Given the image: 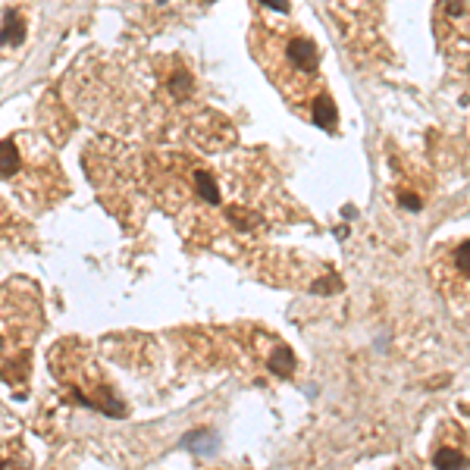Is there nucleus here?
<instances>
[{
	"label": "nucleus",
	"mask_w": 470,
	"mask_h": 470,
	"mask_svg": "<svg viewBox=\"0 0 470 470\" xmlns=\"http://www.w3.org/2000/svg\"><path fill=\"white\" fill-rule=\"evenodd\" d=\"M19 167H22V157H19V147H16V138L0 141V179H10L13 172H19Z\"/></svg>",
	"instance_id": "obj_3"
},
{
	"label": "nucleus",
	"mask_w": 470,
	"mask_h": 470,
	"mask_svg": "<svg viewBox=\"0 0 470 470\" xmlns=\"http://www.w3.org/2000/svg\"><path fill=\"white\" fill-rule=\"evenodd\" d=\"M194 185H198V192H201V198L207 201V204H219V188L214 185V179L207 176L204 169L194 172Z\"/></svg>",
	"instance_id": "obj_8"
},
{
	"label": "nucleus",
	"mask_w": 470,
	"mask_h": 470,
	"mask_svg": "<svg viewBox=\"0 0 470 470\" xmlns=\"http://www.w3.org/2000/svg\"><path fill=\"white\" fill-rule=\"evenodd\" d=\"M433 461H436V467H464L467 464V454L454 451L451 445H442V449L433 454Z\"/></svg>",
	"instance_id": "obj_7"
},
{
	"label": "nucleus",
	"mask_w": 470,
	"mask_h": 470,
	"mask_svg": "<svg viewBox=\"0 0 470 470\" xmlns=\"http://www.w3.org/2000/svg\"><path fill=\"white\" fill-rule=\"evenodd\" d=\"M22 35H26V26H22L19 13L10 10L4 16V26H0V41L6 47H16V44H22Z\"/></svg>",
	"instance_id": "obj_4"
},
{
	"label": "nucleus",
	"mask_w": 470,
	"mask_h": 470,
	"mask_svg": "<svg viewBox=\"0 0 470 470\" xmlns=\"http://www.w3.org/2000/svg\"><path fill=\"white\" fill-rule=\"evenodd\" d=\"M263 6H270L276 13H288V0H263Z\"/></svg>",
	"instance_id": "obj_9"
},
{
	"label": "nucleus",
	"mask_w": 470,
	"mask_h": 470,
	"mask_svg": "<svg viewBox=\"0 0 470 470\" xmlns=\"http://www.w3.org/2000/svg\"><path fill=\"white\" fill-rule=\"evenodd\" d=\"M292 367H295V355L288 348H282V345H276L273 355H270V370L279 373V376H286V373H292Z\"/></svg>",
	"instance_id": "obj_6"
},
{
	"label": "nucleus",
	"mask_w": 470,
	"mask_h": 470,
	"mask_svg": "<svg viewBox=\"0 0 470 470\" xmlns=\"http://www.w3.org/2000/svg\"><path fill=\"white\" fill-rule=\"evenodd\" d=\"M442 254H445V261L436 263V276L442 282V288L449 286V288L467 292L470 288V239L442 248Z\"/></svg>",
	"instance_id": "obj_2"
},
{
	"label": "nucleus",
	"mask_w": 470,
	"mask_h": 470,
	"mask_svg": "<svg viewBox=\"0 0 470 470\" xmlns=\"http://www.w3.org/2000/svg\"><path fill=\"white\" fill-rule=\"evenodd\" d=\"M282 63H286V69L295 75V88L304 91L310 78L317 75L320 53H317V47H313L310 38L298 35V38H288V41L282 44Z\"/></svg>",
	"instance_id": "obj_1"
},
{
	"label": "nucleus",
	"mask_w": 470,
	"mask_h": 470,
	"mask_svg": "<svg viewBox=\"0 0 470 470\" xmlns=\"http://www.w3.org/2000/svg\"><path fill=\"white\" fill-rule=\"evenodd\" d=\"M232 216L239 219V223H248V226H257V223H261V219H241V210H232ZM245 216H251V214H245Z\"/></svg>",
	"instance_id": "obj_10"
},
{
	"label": "nucleus",
	"mask_w": 470,
	"mask_h": 470,
	"mask_svg": "<svg viewBox=\"0 0 470 470\" xmlns=\"http://www.w3.org/2000/svg\"><path fill=\"white\" fill-rule=\"evenodd\" d=\"M335 104L329 94L320 91L317 98H313V120H317V125H323V129H335Z\"/></svg>",
	"instance_id": "obj_5"
}]
</instances>
